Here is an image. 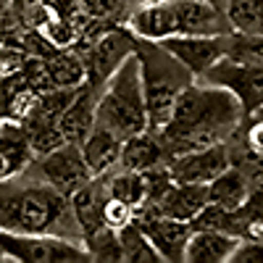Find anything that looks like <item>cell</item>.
Returning <instances> with one entry per match:
<instances>
[{
    "mask_svg": "<svg viewBox=\"0 0 263 263\" xmlns=\"http://www.w3.org/2000/svg\"><path fill=\"white\" fill-rule=\"evenodd\" d=\"M242 119V103L234 92L200 79V84L192 82L179 95L171 121L161 129V137L174 158L197 147L227 142Z\"/></svg>",
    "mask_w": 263,
    "mask_h": 263,
    "instance_id": "obj_1",
    "label": "cell"
},
{
    "mask_svg": "<svg viewBox=\"0 0 263 263\" xmlns=\"http://www.w3.org/2000/svg\"><path fill=\"white\" fill-rule=\"evenodd\" d=\"M3 232L18 234H58L69 239H82L84 232L74 213L71 195L42 182L32 174L3 179Z\"/></svg>",
    "mask_w": 263,
    "mask_h": 263,
    "instance_id": "obj_2",
    "label": "cell"
},
{
    "mask_svg": "<svg viewBox=\"0 0 263 263\" xmlns=\"http://www.w3.org/2000/svg\"><path fill=\"white\" fill-rule=\"evenodd\" d=\"M98 124L114 129L119 137H135L150 129L142 61L135 53L124 61L121 69L105 82L98 95Z\"/></svg>",
    "mask_w": 263,
    "mask_h": 263,
    "instance_id": "obj_3",
    "label": "cell"
},
{
    "mask_svg": "<svg viewBox=\"0 0 263 263\" xmlns=\"http://www.w3.org/2000/svg\"><path fill=\"white\" fill-rule=\"evenodd\" d=\"M137 55L142 61V79H145V98H147V116L150 129L161 132L174 114L179 95L197 79L187 66L166 50L161 42L140 40Z\"/></svg>",
    "mask_w": 263,
    "mask_h": 263,
    "instance_id": "obj_4",
    "label": "cell"
},
{
    "mask_svg": "<svg viewBox=\"0 0 263 263\" xmlns=\"http://www.w3.org/2000/svg\"><path fill=\"white\" fill-rule=\"evenodd\" d=\"M3 255L18 263H87L95 260L82 239L58 234L3 232Z\"/></svg>",
    "mask_w": 263,
    "mask_h": 263,
    "instance_id": "obj_5",
    "label": "cell"
},
{
    "mask_svg": "<svg viewBox=\"0 0 263 263\" xmlns=\"http://www.w3.org/2000/svg\"><path fill=\"white\" fill-rule=\"evenodd\" d=\"M137 48H140V37L129 27H111L100 32L84 53L87 84H92L95 90L105 87V82L121 69L126 58L137 53Z\"/></svg>",
    "mask_w": 263,
    "mask_h": 263,
    "instance_id": "obj_6",
    "label": "cell"
},
{
    "mask_svg": "<svg viewBox=\"0 0 263 263\" xmlns=\"http://www.w3.org/2000/svg\"><path fill=\"white\" fill-rule=\"evenodd\" d=\"M27 174L58 187L66 195L79 192L84 184H90L95 179L90 166L84 161L79 142H63L61 147L45 153V156H37V161L32 163V168Z\"/></svg>",
    "mask_w": 263,
    "mask_h": 263,
    "instance_id": "obj_7",
    "label": "cell"
},
{
    "mask_svg": "<svg viewBox=\"0 0 263 263\" xmlns=\"http://www.w3.org/2000/svg\"><path fill=\"white\" fill-rule=\"evenodd\" d=\"M200 79L234 92L242 103L245 119H253L263 108V63H234L224 58Z\"/></svg>",
    "mask_w": 263,
    "mask_h": 263,
    "instance_id": "obj_8",
    "label": "cell"
},
{
    "mask_svg": "<svg viewBox=\"0 0 263 263\" xmlns=\"http://www.w3.org/2000/svg\"><path fill=\"white\" fill-rule=\"evenodd\" d=\"M232 168V153L227 142H216L208 147H197L182 156H174L168 161V174L174 182H190V184H211L216 177Z\"/></svg>",
    "mask_w": 263,
    "mask_h": 263,
    "instance_id": "obj_9",
    "label": "cell"
},
{
    "mask_svg": "<svg viewBox=\"0 0 263 263\" xmlns=\"http://www.w3.org/2000/svg\"><path fill=\"white\" fill-rule=\"evenodd\" d=\"M161 45L177 55L197 79L205 77L218 61H224L227 53L224 34H177L163 40Z\"/></svg>",
    "mask_w": 263,
    "mask_h": 263,
    "instance_id": "obj_10",
    "label": "cell"
},
{
    "mask_svg": "<svg viewBox=\"0 0 263 263\" xmlns=\"http://www.w3.org/2000/svg\"><path fill=\"white\" fill-rule=\"evenodd\" d=\"M137 221L163 260L168 263L187 260V245L195 232L190 221H179V218H171V216H145V218H137Z\"/></svg>",
    "mask_w": 263,
    "mask_h": 263,
    "instance_id": "obj_11",
    "label": "cell"
},
{
    "mask_svg": "<svg viewBox=\"0 0 263 263\" xmlns=\"http://www.w3.org/2000/svg\"><path fill=\"white\" fill-rule=\"evenodd\" d=\"M126 27L147 42H163L179 34L171 0H142L126 16Z\"/></svg>",
    "mask_w": 263,
    "mask_h": 263,
    "instance_id": "obj_12",
    "label": "cell"
},
{
    "mask_svg": "<svg viewBox=\"0 0 263 263\" xmlns=\"http://www.w3.org/2000/svg\"><path fill=\"white\" fill-rule=\"evenodd\" d=\"M0 156H3V179L21 177L32 168L37 161L34 145L29 140V132L21 121L3 119V129H0Z\"/></svg>",
    "mask_w": 263,
    "mask_h": 263,
    "instance_id": "obj_13",
    "label": "cell"
},
{
    "mask_svg": "<svg viewBox=\"0 0 263 263\" xmlns=\"http://www.w3.org/2000/svg\"><path fill=\"white\" fill-rule=\"evenodd\" d=\"M171 161V153L161 137V132L145 129L135 137L124 140L121 150V168L126 171H153V168H163Z\"/></svg>",
    "mask_w": 263,
    "mask_h": 263,
    "instance_id": "obj_14",
    "label": "cell"
},
{
    "mask_svg": "<svg viewBox=\"0 0 263 263\" xmlns=\"http://www.w3.org/2000/svg\"><path fill=\"white\" fill-rule=\"evenodd\" d=\"M121 150H124V137H119L114 129L103 124H95L82 142L84 161L90 166L92 177H105V174L116 171L121 166Z\"/></svg>",
    "mask_w": 263,
    "mask_h": 263,
    "instance_id": "obj_15",
    "label": "cell"
},
{
    "mask_svg": "<svg viewBox=\"0 0 263 263\" xmlns=\"http://www.w3.org/2000/svg\"><path fill=\"white\" fill-rule=\"evenodd\" d=\"M242 237L221 229H195L187 245V263H232Z\"/></svg>",
    "mask_w": 263,
    "mask_h": 263,
    "instance_id": "obj_16",
    "label": "cell"
},
{
    "mask_svg": "<svg viewBox=\"0 0 263 263\" xmlns=\"http://www.w3.org/2000/svg\"><path fill=\"white\" fill-rule=\"evenodd\" d=\"M58 124H61L66 142H79V145L84 142V137L98 124V95L92 98V84L79 87L74 103L63 111Z\"/></svg>",
    "mask_w": 263,
    "mask_h": 263,
    "instance_id": "obj_17",
    "label": "cell"
},
{
    "mask_svg": "<svg viewBox=\"0 0 263 263\" xmlns=\"http://www.w3.org/2000/svg\"><path fill=\"white\" fill-rule=\"evenodd\" d=\"M250 197V179L242 168H227L208 184V200L224 211H242Z\"/></svg>",
    "mask_w": 263,
    "mask_h": 263,
    "instance_id": "obj_18",
    "label": "cell"
},
{
    "mask_svg": "<svg viewBox=\"0 0 263 263\" xmlns=\"http://www.w3.org/2000/svg\"><path fill=\"white\" fill-rule=\"evenodd\" d=\"M48 66V77L53 87H69V90H79V87L87 84V63L84 55L66 50H53V55L45 61Z\"/></svg>",
    "mask_w": 263,
    "mask_h": 263,
    "instance_id": "obj_19",
    "label": "cell"
},
{
    "mask_svg": "<svg viewBox=\"0 0 263 263\" xmlns=\"http://www.w3.org/2000/svg\"><path fill=\"white\" fill-rule=\"evenodd\" d=\"M232 32L263 34V0H224Z\"/></svg>",
    "mask_w": 263,
    "mask_h": 263,
    "instance_id": "obj_20",
    "label": "cell"
},
{
    "mask_svg": "<svg viewBox=\"0 0 263 263\" xmlns=\"http://www.w3.org/2000/svg\"><path fill=\"white\" fill-rule=\"evenodd\" d=\"M119 234H121V248H124L126 263H161L163 260L156 245L150 242V237L145 234V229L140 227V221L121 229Z\"/></svg>",
    "mask_w": 263,
    "mask_h": 263,
    "instance_id": "obj_21",
    "label": "cell"
},
{
    "mask_svg": "<svg viewBox=\"0 0 263 263\" xmlns=\"http://www.w3.org/2000/svg\"><path fill=\"white\" fill-rule=\"evenodd\" d=\"M227 61L234 63H263V34H248V32H229L224 34Z\"/></svg>",
    "mask_w": 263,
    "mask_h": 263,
    "instance_id": "obj_22",
    "label": "cell"
},
{
    "mask_svg": "<svg viewBox=\"0 0 263 263\" xmlns=\"http://www.w3.org/2000/svg\"><path fill=\"white\" fill-rule=\"evenodd\" d=\"M84 245L90 248L92 258L95 260H103V263H116V260H124V248H121V234L108 229V227H100L98 232H92L90 237H84Z\"/></svg>",
    "mask_w": 263,
    "mask_h": 263,
    "instance_id": "obj_23",
    "label": "cell"
},
{
    "mask_svg": "<svg viewBox=\"0 0 263 263\" xmlns=\"http://www.w3.org/2000/svg\"><path fill=\"white\" fill-rule=\"evenodd\" d=\"M135 221H137V208L129 205L126 200H121V197L108 195V200L103 205V224L114 232H121V229L132 227Z\"/></svg>",
    "mask_w": 263,
    "mask_h": 263,
    "instance_id": "obj_24",
    "label": "cell"
},
{
    "mask_svg": "<svg viewBox=\"0 0 263 263\" xmlns=\"http://www.w3.org/2000/svg\"><path fill=\"white\" fill-rule=\"evenodd\" d=\"M232 263H263V239H242Z\"/></svg>",
    "mask_w": 263,
    "mask_h": 263,
    "instance_id": "obj_25",
    "label": "cell"
},
{
    "mask_svg": "<svg viewBox=\"0 0 263 263\" xmlns=\"http://www.w3.org/2000/svg\"><path fill=\"white\" fill-rule=\"evenodd\" d=\"M245 142H248V150L255 153V156H263V119L255 116V121L248 126L245 132Z\"/></svg>",
    "mask_w": 263,
    "mask_h": 263,
    "instance_id": "obj_26",
    "label": "cell"
},
{
    "mask_svg": "<svg viewBox=\"0 0 263 263\" xmlns=\"http://www.w3.org/2000/svg\"><path fill=\"white\" fill-rule=\"evenodd\" d=\"M255 116H258V119H263V108H260V111H258V114H255ZM255 116H253V119H255Z\"/></svg>",
    "mask_w": 263,
    "mask_h": 263,
    "instance_id": "obj_27",
    "label": "cell"
},
{
    "mask_svg": "<svg viewBox=\"0 0 263 263\" xmlns=\"http://www.w3.org/2000/svg\"><path fill=\"white\" fill-rule=\"evenodd\" d=\"M216 3H224V0H216Z\"/></svg>",
    "mask_w": 263,
    "mask_h": 263,
    "instance_id": "obj_28",
    "label": "cell"
},
{
    "mask_svg": "<svg viewBox=\"0 0 263 263\" xmlns=\"http://www.w3.org/2000/svg\"><path fill=\"white\" fill-rule=\"evenodd\" d=\"M140 3H142V0H140Z\"/></svg>",
    "mask_w": 263,
    "mask_h": 263,
    "instance_id": "obj_29",
    "label": "cell"
}]
</instances>
